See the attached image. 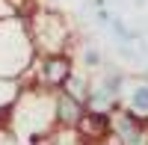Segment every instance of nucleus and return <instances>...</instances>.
<instances>
[{"instance_id": "obj_4", "label": "nucleus", "mask_w": 148, "mask_h": 145, "mask_svg": "<svg viewBox=\"0 0 148 145\" xmlns=\"http://www.w3.org/2000/svg\"><path fill=\"white\" fill-rule=\"evenodd\" d=\"M110 133L119 145H148V122L119 107L110 113Z\"/></svg>"}, {"instance_id": "obj_5", "label": "nucleus", "mask_w": 148, "mask_h": 145, "mask_svg": "<svg viewBox=\"0 0 148 145\" xmlns=\"http://www.w3.org/2000/svg\"><path fill=\"white\" fill-rule=\"evenodd\" d=\"M121 107L148 122V77H127L121 89Z\"/></svg>"}, {"instance_id": "obj_2", "label": "nucleus", "mask_w": 148, "mask_h": 145, "mask_svg": "<svg viewBox=\"0 0 148 145\" xmlns=\"http://www.w3.org/2000/svg\"><path fill=\"white\" fill-rule=\"evenodd\" d=\"M36 59V47L30 39L27 21L6 18L0 21V77H24Z\"/></svg>"}, {"instance_id": "obj_1", "label": "nucleus", "mask_w": 148, "mask_h": 145, "mask_svg": "<svg viewBox=\"0 0 148 145\" xmlns=\"http://www.w3.org/2000/svg\"><path fill=\"white\" fill-rule=\"evenodd\" d=\"M9 130L24 142L47 139V133L56 127V107H53V89L27 83L21 89L18 101L12 104V110L3 116Z\"/></svg>"}, {"instance_id": "obj_11", "label": "nucleus", "mask_w": 148, "mask_h": 145, "mask_svg": "<svg viewBox=\"0 0 148 145\" xmlns=\"http://www.w3.org/2000/svg\"><path fill=\"white\" fill-rule=\"evenodd\" d=\"M80 65H83V71H101L104 53L98 51L95 44H83V51H80Z\"/></svg>"}, {"instance_id": "obj_8", "label": "nucleus", "mask_w": 148, "mask_h": 145, "mask_svg": "<svg viewBox=\"0 0 148 145\" xmlns=\"http://www.w3.org/2000/svg\"><path fill=\"white\" fill-rule=\"evenodd\" d=\"M21 89H24V80L21 77H0V118L12 110V104L18 101Z\"/></svg>"}, {"instance_id": "obj_7", "label": "nucleus", "mask_w": 148, "mask_h": 145, "mask_svg": "<svg viewBox=\"0 0 148 145\" xmlns=\"http://www.w3.org/2000/svg\"><path fill=\"white\" fill-rule=\"evenodd\" d=\"M77 130L86 142H101L110 136V113H89L86 110L83 118L77 122Z\"/></svg>"}, {"instance_id": "obj_3", "label": "nucleus", "mask_w": 148, "mask_h": 145, "mask_svg": "<svg viewBox=\"0 0 148 145\" xmlns=\"http://www.w3.org/2000/svg\"><path fill=\"white\" fill-rule=\"evenodd\" d=\"M30 30V39L36 53H68V42H71V27L68 21L51 9H33L24 15Z\"/></svg>"}, {"instance_id": "obj_9", "label": "nucleus", "mask_w": 148, "mask_h": 145, "mask_svg": "<svg viewBox=\"0 0 148 145\" xmlns=\"http://www.w3.org/2000/svg\"><path fill=\"white\" fill-rule=\"evenodd\" d=\"M89 86H92V77H89V71H80V68H74L68 80L62 83V89L68 95H74L77 101H86V95H89Z\"/></svg>"}, {"instance_id": "obj_10", "label": "nucleus", "mask_w": 148, "mask_h": 145, "mask_svg": "<svg viewBox=\"0 0 148 145\" xmlns=\"http://www.w3.org/2000/svg\"><path fill=\"white\" fill-rule=\"evenodd\" d=\"M47 145H86V139L80 136V130H77V127L56 124L51 133H47Z\"/></svg>"}, {"instance_id": "obj_6", "label": "nucleus", "mask_w": 148, "mask_h": 145, "mask_svg": "<svg viewBox=\"0 0 148 145\" xmlns=\"http://www.w3.org/2000/svg\"><path fill=\"white\" fill-rule=\"evenodd\" d=\"M53 107H56V124H65V127H77V122L86 113L83 101H77L65 89H56L53 92Z\"/></svg>"}]
</instances>
